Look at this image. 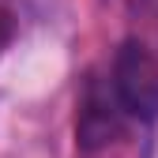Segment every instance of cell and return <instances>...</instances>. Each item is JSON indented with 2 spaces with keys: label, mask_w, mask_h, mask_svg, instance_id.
Masks as SVG:
<instances>
[{
  "label": "cell",
  "mask_w": 158,
  "mask_h": 158,
  "mask_svg": "<svg viewBox=\"0 0 158 158\" xmlns=\"http://www.w3.org/2000/svg\"><path fill=\"white\" fill-rule=\"evenodd\" d=\"M113 94L135 121L158 117V56L139 38H124L113 56Z\"/></svg>",
  "instance_id": "6da1fadb"
},
{
  "label": "cell",
  "mask_w": 158,
  "mask_h": 158,
  "mask_svg": "<svg viewBox=\"0 0 158 158\" xmlns=\"http://www.w3.org/2000/svg\"><path fill=\"white\" fill-rule=\"evenodd\" d=\"M124 109L117 102V94L90 79L83 98H79V117H75V143L83 154H102L117 139H124Z\"/></svg>",
  "instance_id": "7a4b0ae2"
},
{
  "label": "cell",
  "mask_w": 158,
  "mask_h": 158,
  "mask_svg": "<svg viewBox=\"0 0 158 158\" xmlns=\"http://www.w3.org/2000/svg\"><path fill=\"white\" fill-rule=\"evenodd\" d=\"M8 38H11V15H8L4 8H0V45H4Z\"/></svg>",
  "instance_id": "3957f363"
}]
</instances>
